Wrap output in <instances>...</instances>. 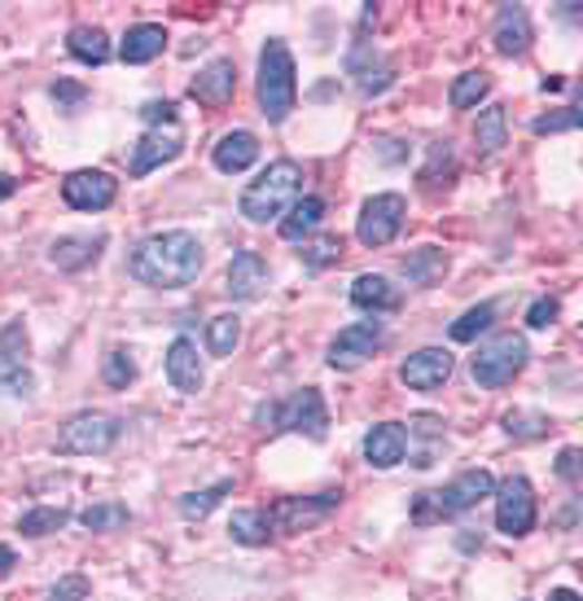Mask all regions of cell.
Listing matches in <instances>:
<instances>
[{
    "instance_id": "obj_1",
    "label": "cell",
    "mask_w": 583,
    "mask_h": 601,
    "mask_svg": "<svg viewBox=\"0 0 583 601\" xmlns=\"http://www.w3.org/2000/svg\"><path fill=\"white\" fill-rule=\"evenodd\" d=\"M207 255L202 242L189 228H167V233H149L146 242L132 246L128 255V273L132 282H141L149 290H180L194 286L202 273Z\"/></svg>"
},
{
    "instance_id": "obj_5",
    "label": "cell",
    "mask_w": 583,
    "mask_h": 601,
    "mask_svg": "<svg viewBox=\"0 0 583 601\" xmlns=\"http://www.w3.org/2000/svg\"><path fill=\"white\" fill-rule=\"evenodd\" d=\"M255 422H259L264 431H294V435H307V440H316V444L329 435V408H325V400H320L316 386H303V391H294L286 400L259 404V408H255Z\"/></svg>"
},
{
    "instance_id": "obj_32",
    "label": "cell",
    "mask_w": 583,
    "mask_h": 601,
    "mask_svg": "<svg viewBox=\"0 0 583 601\" xmlns=\"http://www.w3.org/2000/svg\"><path fill=\"white\" fill-rule=\"evenodd\" d=\"M228 492H233V479H219V483L202 487V492H185V496H180V514H185L189 523H194V519L202 523V519L216 510V505L224 501V496H228Z\"/></svg>"
},
{
    "instance_id": "obj_40",
    "label": "cell",
    "mask_w": 583,
    "mask_h": 601,
    "mask_svg": "<svg viewBox=\"0 0 583 601\" xmlns=\"http://www.w3.org/2000/svg\"><path fill=\"white\" fill-rule=\"evenodd\" d=\"M575 128H580V110H575V106H566V110H557V115H540V119L531 124L535 137H549V132H575Z\"/></svg>"
},
{
    "instance_id": "obj_38",
    "label": "cell",
    "mask_w": 583,
    "mask_h": 601,
    "mask_svg": "<svg viewBox=\"0 0 583 601\" xmlns=\"http://www.w3.org/2000/svg\"><path fill=\"white\" fill-rule=\"evenodd\" d=\"M422 185H426L431 194L452 185V141H435V146H431V162L422 167Z\"/></svg>"
},
{
    "instance_id": "obj_27",
    "label": "cell",
    "mask_w": 583,
    "mask_h": 601,
    "mask_svg": "<svg viewBox=\"0 0 583 601\" xmlns=\"http://www.w3.org/2000/svg\"><path fill=\"white\" fill-rule=\"evenodd\" d=\"M399 268H404V277H408L413 286H438L443 273H447V255H443L438 246H422V250H408V255L399 259Z\"/></svg>"
},
{
    "instance_id": "obj_49",
    "label": "cell",
    "mask_w": 583,
    "mask_h": 601,
    "mask_svg": "<svg viewBox=\"0 0 583 601\" xmlns=\"http://www.w3.org/2000/svg\"><path fill=\"white\" fill-rule=\"evenodd\" d=\"M13 189H18V180H13L9 171H0V203H4V198H13Z\"/></svg>"
},
{
    "instance_id": "obj_37",
    "label": "cell",
    "mask_w": 583,
    "mask_h": 601,
    "mask_svg": "<svg viewBox=\"0 0 583 601\" xmlns=\"http://www.w3.org/2000/svg\"><path fill=\"white\" fill-rule=\"evenodd\" d=\"M101 377H106V386L128 391V386L137 382V361H132V352H128V347L106 352V361H101Z\"/></svg>"
},
{
    "instance_id": "obj_6",
    "label": "cell",
    "mask_w": 583,
    "mask_h": 601,
    "mask_svg": "<svg viewBox=\"0 0 583 601\" xmlns=\"http://www.w3.org/2000/svg\"><path fill=\"white\" fill-rule=\"evenodd\" d=\"M531 361V347L522 334H496L492 343H483L470 361V374L478 386H510L513 377L526 370Z\"/></svg>"
},
{
    "instance_id": "obj_24",
    "label": "cell",
    "mask_w": 583,
    "mask_h": 601,
    "mask_svg": "<svg viewBox=\"0 0 583 601\" xmlns=\"http://www.w3.org/2000/svg\"><path fill=\"white\" fill-rule=\"evenodd\" d=\"M352 303L360 307V312H399V286H391V277H382V273H365V277H356L352 282Z\"/></svg>"
},
{
    "instance_id": "obj_4",
    "label": "cell",
    "mask_w": 583,
    "mask_h": 601,
    "mask_svg": "<svg viewBox=\"0 0 583 601\" xmlns=\"http://www.w3.org/2000/svg\"><path fill=\"white\" fill-rule=\"evenodd\" d=\"M259 110L268 124H286L298 101V79H294V53L286 40H268L259 49Z\"/></svg>"
},
{
    "instance_id": "obj_44",
    "label": "cell",
    "mask_w": 583,
    "mask_h": 601,
    "mask_svg": "<svg viewBox=\"0 0 583 601\" xmlns=\"http://www.w3.org/2000/svg\"><path fill=\"white\" fill-rule=\"evenodd\" d=\"M141 119H146L149 128H162V124L171 128V124H176V101H167V97H162V101H146V106H141Z\"/></svg>"
},
{
    "instance_id": "obj_15",
    "label": "cell",
    "mask_w": 583,
    "mask_h": 601,
    "mask_svg": "<svg viewBox=\"0 0 583 601\" xmlns=\"http://www.w3.org/2000/svg\"><path fill=\"white\" fill-rule=\"evenodd\" d=\"M185 150V132L171 124V128H149L146 137L132 146V158H128V171L132 176H149L154 167H162V162H171V158H180Z\"/></svg>"
},
{
    "instance_id": "obj_34",
    "label": "cell",
    "mask_w": 583,
    "mask_h": 601,
    "mask_svg": "<svg viewBox=\"0 0 583 601\" xmlns=\"http://www.w3.org/2000/svg\"><path fill=\"white\" fill-rule=\"evenodd\" d=\"M474 146L478 154H496L505 146V106H487L474 124Z\"/></svg>"
},
{
    "instance_id": "obj_33",
    "label": "cell",
    "mask_w": 583,
    "mask_h": 601,
    "mask_svg": "<svg viewBox=\"0 0 583 601\" xmlns=\"http://www.w3.org/2000/svg\"><path fill=\"white\" fill-rule=\"evenodd\" d=\"M237 343H241V321H237L233 312L207 321V352H211V356H233Z\"/></svg>"
},
{
    "instance_id": "obj_12",
    "label": "cell",
    "mask_w": 583,
    "mask_h": 601,
    "mask_svg": "<svg viewBox=\"0 0 583 601\" xmlns=\"http://www.w3.org/2000/svg\"><path fill=\"white\" fill-rule=\"evenodd\" d=\"M386 343V325L373 316V321H356V325H347V329H338V338L329 343V370H360L368 356L377 352Z\"/></svg>"
},
{
    "instance_id": "obj_25",
    "label": "cell",
    "mask_w": 583,
    "mask_h": 601,
    "mask_svg": "<svg viewBox=\"0 0 583 601\" xmlns=\"http://www.w3.org/2000/svg\"><path fill=\"white\" fill-rule=\"evenodd\" d=\"M162 49H167V31H162L158 22H137V27H128V36H123V45H119V58H123L128 67H146Z\"/></svg>"
},
{
    "instance_id": "obj_46",
    "label": "cell",
    "mask_w": 583,
    "mask_h": 601,
    "mask_svg": "<svg viewBox=\"0 0 583 601\" xmlns=\"http://www.w3.org/2000/svg\"><path fill=\"white\" fill-rule=\"evenodd\" d=\"M404 431H408V440H413V435H422V440H443V422H438V417H431V413L413 417Z\"/></svg>"
},
{
    "instance_id": "obj_47",
    "label": "cell",
    "mask_w": 583,
    "mask_h": 601,
    "mask_svg": "<svg viewBox=\"0 0 583 601\" xmlns=\"http://www.w3.org/2000/svg\"><path fill=\"white\" fill-rule=\"evenodd\" d=\"M557 474L575 487L580 483V449H562V456H557Z\"/></svg>"
},
{
    "instance_id": "obj_18",
    "label": "cell",
    "mask_w": 583,
    "mask_h": 601,
    "mask_svg": "<svg viewBox=\"0 0 583 601\" xmlns=\"http://www.w3.org/2000/svg\"><path fill=\"white\" fill-rule=\"evenodd\" d=\"M492 40H496V53L505 58H522L535 40V27H531V13L522 4H501L496 13V27H492Z\"/></svg>"
},
{
    "instance_id": "obj_16",
    "label": "cell",
    "mask_w": 583,
    "mask_h": 601,
    "mask_svg": "<svg viewBox=\"0 0 583 601\" xmlns=\"http://www.w3.org/2000/svg\"><path fill=\"white\" fill-rule=\"evenodd\" d=\"M447 377H452V352L443 347H422L399 365V382L408 391H438Z\"/></svg>"
},
{
    "instance_id": "obj_29",
    "label": "cell",
    "mask_w": 583,
    "mask_h": 601,
    "mask_svg": "<svg viewBox=\"0 0 583 601\" xmlns=\"http://www.w3.org/2000/svg\"><path fill=\"white\" fill-rule=\"evenodd\" d=\"M228 535L246 549H259V544L273 540V519H268V510H237L228 519Z\"/></svg>"
},
{
    "instance_id": "obj_3",
    "label": "cell",
    "mask_w": 583,
    "mask_h": 601,
    "mask_svg": "<svg viewBox=\"0 0 583 601\" xmlns=\"http://www.w3.org/2000/svg\"><path fill=\"white\" fill-rule=\"evenodd\" d=\"M492 492H496V479H492L487 470H465V474H456L447 487H431V492H417V496H413V523L417 526L447 523V519L474 510L478 501H487Z\"/></svg>"
},
{
    "instance_id": "obj_36",
    "label": "cell",
    "mask_w": 583,
    "mask_h": 601,
    "mask_svg": "<svg viewBox=\"0 0 583 601\" xmlns=\"http://www.w3.org/2000/svg\"><path fill=\"white\" fill-rule=\"evenodd\" d=\"M492 321H496V303H478V307H470L461 321H452V343H474L483 329H492Z\"/></svg>"
},
{
    "instance_id": "obj_50",
    "label": "cell",
    "mask_w": 583,
    "mask_h": 601,
    "mask_svg": "<svg viewBox=\"0 0 583 601\" xmlns=\"http://www.w3.org/2000/svg\"><path fill=\"white\" fill-rule=\"evenodd\" d=\"M549 601H580V593H575V589H553Z\"/></svg>"
},
{
    "instance_id": "obj_41",
    "label": "cell",
    "mask_w": 583,
    "mask_h": 601,
    "mask_svg": "<svg viewBox=\"0 0 583 601\" xmlns=\"http://www.w3.org/2000/svg\"><path fill=\"white\" fill-rule=\"evenodd\" d=\"M505 431H510L513 440H540L549 431V422L540 413H510L505 417Z\"/></svg>"
},
{
    "instance_id": "obj_14",
    "label": "cell",
    "mask_w": 583,
    "mask_h": 601,
    "mask_svg": "<svg viewBox=\"0 0 583 601\" xmlns=\"http://www.w3.org/2000/svg\"><path fill=\"white\" fill-rule=\"evenodd\" d=\"M268 286H273V273H268V264H264V255H255V250H237L233 255V264H228V295L237 303H255L268 295Z\"/></svg>"
},
{
    "instance_id": "obj_43",
    "label": "cell",
    "mask_w": 583,
    "mask_h": 601,
    "mask_svg": "<svg viewBox=\"0 0 583 601\" xmlns=\"http://www.w3.org/2000/svg\"><path fill=\"white\" fill-rule=\"evenodd\" d=\"M92 593V584L83 580V575H62L53 589H49V601H88Z\"/></svg>"
},
{
    "instance_id": "obj_28",
    "label": "cell",
    "mask_w": 583,
    "mask_h": 601,
    "mask_svg": "<svg viewBox=\"0 0 583 601\" xmlns=\"http://www.w3.org/2000/svg\"><path fill=\"white\" fill-rule=\"evenodd\" d=\"M67 49H71V58H79L83 67H106L110 62V40H106L101 27H71Z\"/></svg>"
},
{
    "instance_id": "obj_48",
    "label": "cell",
    "mask_w": 583,
    "mask_h": 601,
    "mask_svg": "<svg viewBox=\"0 0 583 601\" xmlns=\"http://www.w3.org/2000/svg\"><path fill=\"white\" fill-rule=\"evenodd\" d=\"M13 566H18V558H13V549H9V544H0V575H9Z\"/></svg>"
},
{
    "instance_id": "obj_20",
    "label": "cell",
    "mask_w": 583,
    "mask_h": 601,
    "mask_svg": "<svg viewBox=\"0 0 583 601\" xmlns=\"http://www.w3.org/2000/svg\"><path fill=\"white\" fill-rule=\"evenodd\" d=\"M408 452V431L404 422H377L365 435V461L373 470H395Z\"/></svg>"
},
{
    "instance_id": "obj_45",
    "label": "cell",
    "mask_w": 583,
    "mask_h": 601,
    "mask_svg": "<svg viewBox=\"0 0 583 601\" xmlns=\"http://www.w3.org/2000/svg\"><path fill=\"white\" fill-rule=\"evenodd\" d=\"M557 312H562L557 299H535L526 307V325H531V329H549V325L557 321Z\"/></svg>"
},
{
    "instance_id": "obj_2",
    "label": "cell",
    "mask_w": 583,
    "mask_h": 601,
    "mask_svg": "<svg viewBox=\"0 0 583 601\" xmlns=\"http://www.w3.org/2000/svg\"><path fill=\"white\" fill-rule=\"evenodd\" d=\"M298 189H303V167H298L294 158H277V162H268V167L259 171V180H250V185L241 189V203H237V207H241L246 220L268 225V220H281V216L290 211Z\"/></svg>"
},
{
    "instance_id": "obj_17",
    "label": "cell",
    "mask_w": 583,
    "mask_h": 601,
    "mask_svg": "<svg viewBox=\"0 0 583 601\" xmlns=\"http://www.w3.org/2000/svg\"><path fill=\"white\" fill-rule=\"evenodd\" d=\"M167 382L180 391V395H198L202 391V382H207V374H202V361H198V343L194 338H176L171 347H167Z\"/></svg>"
},
{
    "instance_id": "obj_42",
    "label": "cell",
    "mask_w": 583,
    "mask_h": 601,
    "mask_svg": "<svg viewBox=\"0 0 583 601\" xmlns=\"http://www.w3.org/2000/svg\"><path fill=\"white\" fill-rule=\"evenodd\" d=\"M49 97H53V101H58L67 115H75V110L88 101V88H83V83H71V79H58V83L49 88Z\"/></svg>"
},
{
    "instance_id": "obj_8",
    "label": "cell",
    "mask_w": 583,
    "mask_h": 601,
    "mask_svg": "<svg viewBox=\"0 0 583 601\" xmlns=\"http://www.w3.org/2000/svg\"><path fill=\"white\" fill-rule=\"evenodd\" d=\"M404 216H408V203L399 194H373L360 207V220H356L360 246H368V250L391 246L399 237V228H404Z\"/></svg>"
},
{
    "instance_id": "obj_7",
    "label": "cell",
    "mask_w": 583,
    "mask_h": 601,
    "mask_svg": "<svg viewBox=\"0 0 583 601\" xmlns=\"http://www.w3.org/2000/svg\"><path fill=\"white\" fill-rule=\"evenodd\" d=\"M123 435V422L115 413H75L71 422L58 431V452H71V456H92V452H110Z\"/></svg>"
},
{
    "instance_id": "obj_26",
    "label": "cell",
    "mask_w": 583,
    "mask_h": 601,
    "mask_svg": "<svg viewBox=\"0 0 583 601\" xmlns=\"http://www.w3.org/2000/svg\"><path fill=\"white\" fill-rule=\"evenodd\" d=\"M325 220V198L307 194V198H294V207L281 216V237L286 242H307L316 228Z\"/></svg>"
},
{
    "instance_id": "obj_30",
    "label": "cell",
    "mask_w": 583,
    "mask_h": 601,
    "mask_svg": "<svg viewBox=\"0 0 583 601\" xmlns=\"http://www.w3.org/2000/svg\"><path fill=\"white\" fill-rule=\"evenodd\" d=\"M67 523H71V510H62V505H36V510H27V514L18 519V531L31 535V540H40V535L62 531Z\"/></svg>"
},
{
    "instance_id": "obj_19",
    "label": "cell",
    "mask_w": 583,
    "mask_h": 601,
    "mask_svg": "<svg viewBox=\"0 0 583 601\" xmlns=\"http://www.w3.org/2000/svg\"><path fill=\"white\" fill-rule=\"evenodd\" d=\"M233 92H237V67L228 62V58H216V62H207L198 79L189 83V97L198 101V106H228L233 101Z\"/></svg>"
},
{
    "instance_id": "obj_13",
    "label": "cell",
    "mask_w": 583,
    "mask_h": 601,
    "mask_svg": "<svg viewBox=\"0 0 583 601\" xmlns=\"http://www.w3.org/2000/svg\"><path fill=\"white\" fill-rule=\"evenodd\" d=\"M115 194H119V180L110 171L83 167V171H71L62 180V203L75 207V211H106L115 203Z\"/></svg>"
},
{
    "instance_id": "obj_9",
    "label": "cell",
    "mask_w": 583,
    "mask_h": 601,
    "mask_svg": "<svg viewBox=\"0 0 583 601\" xmlns=\"http://www.w3.org/2000/svg\"><path fill=\"white\" fill-rule=\"evenodd\" d=\"M343 505V492L338 487H329V492H316V496H281L273 510H268V519H273V531H307V526L325 523L334 510Z\"/></svg>"
},
{
    "instance_id": "obj_23",
    "label": "cell",
    "mask_w": 583,
    "mask_h": 601,
    "mask_svg": "<svg viewBox=\"0 0 583 601\" xmlns=\"http://www.w3.org/2000/svg\"><path fill=\"white\" fill-rule=\"evenodd\" d=\"M347 76H356L360 92H382V88H391L395 67H391V62H386L368 40H360V45L352 49V58H347Z\"/></svg>"
},
{
    "instance_id": "obj_21",
    "label": "cell",
    "mask_w": 583,
    "mask_h": 601,
    "mask_svg": "<svg viewBox=\"0 0 583 601\" xmlns=\"http://www.w3.org/2000/svg\"><path fill=\"white\" fill-rule=\"evenodd\" d=\"M101 250H106V233H97V237L79 233V237H58L53 250H49V259L62 273H83V268H92L101 259Z\"/></svg>"
},
{
    "instance_id": "obj_39",
    "label": "cell",
    "mask_w": 583,
    "mask_h": 601,
    "mask_svg": "<svg viewBox=\"0 0 583 601\" xmlns=\"http://www.w3.org/2000/svg\"><path fill=\"white\" fill-rule=\"evenodd\" d=\"M343 259V237H316L312 246H303V264L307 268H329V264H338Z\"/></svg>"
},
{
    "instance_id": "obj_11",
    "label": "cell",
    "mask_w": 583,
    "mask_h": 601,
    "mask_svg": "<svg viewBox=\"0 0 583 601\" xmlns=\"http://www.w3.org/2000/svg\"><path fill=\"white\" fill-rule=\"evenodd\" d=\"M31 391H36V377L27 365V329H22V321H9L0 329V395L27 400Z\"/></svg>"
},
{
    "instance_id": "obj_31",
    "label": "cell",
    "mask_w": 583,
    "mask_h": 601,
    "mask_svg": "<svg viewBox=\"0 0 583 601\" xmlns=\"http://www.w3.org/2000/svg\"><path fill=\"white\" fill-rule=\"evenodd\" d=\"M487 92H492V76H487V71H465V76L452 79L447 101H452V110H470V106H478Z\"/></svg>"
},
{
    "instance_id": "obj_22",
    "label": "cell",
    "mask_w": 583,
    "mask_h": 601,
    "mask_svg": "<svg viewBox=\"0 0 583 601\" xmlns=\"http://www.w3.org/2000/svg\"><path fill=\"white\" fill-rule=\"evenodd\" d=\"M255 158H259V137H255V132H246V128L224 132V137L216 141V150H211V162H216L224 176H237V171L255 167Z\"/></svg>"
},
{
    "instance_id": "obj_10",
    "label": "cell",
    "mask_w": 583,
    "mask_h": 601,
    "mask_svg": "<svg viewBox=\"0 0 583 601\" xmlns=\"http://www.w3.org/2000/svg\"><path fill=\"white\" fill-rule=\"evenodd\" d=\"M492 496H496V526L505 535L517 540V535H531L535 531V492H531V483L522 474L501 479Z\"/></svg>"
},
{
    "instance_id": "obj_35",
    "label": "cell",
    "mask_w": 583,
    "mask_h": 601,
    "mask_svg": "<svg viewBox=\"0 0 583 601\" xmlns=\"http://www.w3.org/2000/svg\"><path fill=\"white\" fill-rule=\"evenodd\" d=\"M79 523L88 526V531H119V526L132 523V510L119 505V501H101V505L79 510Z\"/></svg>"
}]
</instances>
